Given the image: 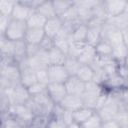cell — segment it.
<instances>
[{
    "label": "cell",
    "mask_w": 128,
    "mask_h": 128,
    "mask_svg": "<svg viewBox=\"0 0 128 128\" xmlns=\"http://www.w3.org/2000/svg\"><path fill=\"white\" fill-rule=\"evenodd\" d=\"M53 4V8H54V12L55 15L57 17L62 16L72 5H73V1H66V0H54L52 1Z\"/></svg>",
    "instance_id": "f1b7e54d"
},
{
    "label": "cell",
    "mask_w": 128,
    "mask_h": 128,
    "mask_svg": "<svg viewBox=\"0 0 128 128\" xmlns=\"http://www.w3.org/2000/svg\"><path fill=\"white\" fill-rule=\"evenodd\" d=\"M47 74L48 83H64L69 77L63 65H49L47 67Z\"/></svg>",
    "instance_id": "9c48e42d"
},
{
    "label": "cell",
    "mask_w": 128,
    "mask_h": 128,
    "mask_svg": "<svg viewBox=\"0 0 128 128\" xmlns=\"http://www.w3.org/2000/svg\"><path fill=\"white\" fill-rule=\"evenodd\" d=\"M2 123H3V113L0 112V128L2 126Z\"/></svg>",
    "instance_id": "681fc988"
},
{
    "label": "cell",
    "mask_w": 128,
    "mask_h": 128,
    "mask_svg": "<svg viewBox=\"0 0 128 128\" xmlns=\"http://www.w3.org/2000/svg\"><path fill=\"white\" fill-rule=\"evenodd\" d=\"M35 11L40 13L46 19H50V18L56 17L52 1H44V0H42V2L38 5V7L35 9Z\"/></svg>",
    "instance_id": "cb8c5ba5"
},
{
    "label": "cell",
    "mask_w": 128,
    "mask_h": 128,
    "mask_svg": "<svg viewBox=\"0 0 128 128\" xmlns=\"http://www.w3.org/2000/svg\"><path fill=\"white\" fill-rule=\"evenodd\" d=\"M62 21V23H73V22H79L78 20V14H77V8L74 4L73 1V5L62 15L59 17ZM80 23V22H79Z\"/></svg>",
    "instance_id": "f546056e"
},
{
    "label": "cell",
    "mask_w": 128,
    "mask_h": 128,
    "mask_svg": "<svg viewBox=\"0 0 128 128\" xmlns=\"http://www.w3.org/2000/svg\"><path fill=\"white\" fill-rule=\"evenodd\" d=\"M36 74V79L37 82L43 83V84H48V74H47V68L46 69H40L35 71Z\"/></svg>",
    "instance_id": "60d3db41"
},
{
    "label": "cell",
    "mask_w": 128,
    "mask_h": 128,
    "mask_svg": "<svg viewBox=\"0 0 128 128\" xmlns=\"http://www.w3.org/2000/svg\"><path fill=\"white\" fill-rule=\"evenodd\" d=\"M7 112L24 128H28L34 118V114L25 104L24 105H11Z\"/></svg>",
    "instance_id": "277c9868"
},
{
    "label": "cell",
    "mask_w": 128,
    "mask_h": 128,
    "mask_svg": "<svg viewBox=\"0 0 128 128\" xmlns=\"http://www.w3.org/2000/svg\"><path fill=\"white\" fill-rule=\"evenodd\" d=\"M120 128H128V126H120Z\"/></svg>",
    "instance_id": "f907efd6"
},
{
    "label": "cell",
    "mask_w": 128,
    "mask_h": 128,
    "mask_svg": "<svg viewBox=\"0 0 128 128\" xmlns=\"http://www.w3.org/2000/svg\"><path fill=\"white\" fill-rule=\"evenodd\" d=\"M28 128H33V127H31V126H29V127H28Z\"/></svg>",
    "instance_id": "f5cc1de1"
},
{
    "label": "cell",
    "mask_w": 128,
    "mask_h": 128,
    "mask_svg": "<svg viewBox=\"0 0 128 128\" xmlns=\"http://www.w3.org/2000/svg\"><path fill=\"white\" fill-rule=\"evenodd\" d=\"M1 128H24L23 126H21L13 117H11L8 112H4L3 113V123Z\"/></svg>",
    "instance_id": "8d00e7d4"
},
{
    "label": "cell",
    "mask_w": 128,
    "mask_h": 128,
    "mask_svg": "<svg viewBox=\"0 0 128 128\" xmlns=\"http://www.w3.org/2000/svg\"><path fill=\"white\" fill-rule=\"evenodd\" d=\"M76 76L84 83L90 82L94 78V71L89 65H81L76 73Z\"/></svg>",
    "instance_id": "83f0119b"
},
{
    "label": "cell",
    "mask_w": 128,
    "mask_h": 128,
    "mask_svg": "<svg viewBox=\"0 0 128 128\" xmlns=\"http://www.w3.org/2000/svg\"><path fill=\"white\" fill-rule=\"evenodd\" d=\"M46 91L54 104H59L61 100L67 95L64 83H48Z\"/></svg>",
    "instance_id": "8fae6325"
},
{
    "label": "cell",
    "mask_w": 128,
    "mask_h": 128,
    "mask_svg": "<svg viewBox=\"0 0 128 128\" xmlns=\"http://www.w3.org/2000/svg\"><path fill=\"white\" fill-rule=\"evenodd\" d=\"M66 126L68 124H70L71 122H73V117H72V112L70 111H67V110H64L63 114H62V117H61V120Z\"/></svg>",
    "instance_id": "ee69618b"
},
{
    "label": "cell",
    "mask_w": 128,
    "mask_h": 128,
    "mask_svg": "<svg viewBox=\"0 0 128 128\" xmlns=\"http://www.w3.org/2000/svg\"><path fill=\"white\" fill-rule=\"evenodd\" d=\"M53 46L56 47L57 49L61 50L63 53H65L67 55L68 53V48H69V44H70V40L61 36V35H56L53 39Z\"/></svg>",
    "instance_id": "1f68e13d"
},
{
    "label": "cell",
    "mask_w": 128,
    "mask_h": 128,
    "mask_svg": "<svg viewBox=\"0 0 128 128\" xmlns=\"http://www.w3.org/2000/svg\"><path fill=\"white\" fill-rule=\"evenodd\" d=\"M121 35H122L123 43H124L125 45H127V46H128V29L122 30V31H121Z\"/></svg>",
    "instance_id": "7dc6e473"
},
{
    "label": "cell",
    "mask_w": 128,
    "mask_h": 128,
    "mask_svg": "<svg viewBox=\"0 0 128 128\" xmlns=\"http://www.w3.org/2000/svg\"><path fill=\"white\" fill-rule=\"evenodd\" d=\"M46 18L43 17L40 13H38L37 11H33L30 16L28 17V19L26 20V25L27 28H40L43 29L45 23H46Z\"/></svg>",
    "instance_id": "44dd1931"
},
{
    "label": "cell",
    "mask_w": 128,
    "mask_h": 128,
    "mask_svg": "<svg viewBox=\"0 0 128 128\" xmlns=\"http://www.w3.org/2000/svg\"><path fill=\"white\" fill-rule=\"evenodd\" d=\"M18 67L20 70V83L24 87L28 88L34 83L37 82L35 70H33L28 63V59H24L20 63H18Z\"/></svg>",
    "instance_id": "8992f818"
},
{
    "label": "cell",
    "mask_w": 128,
    "mask_h": 128,
    "mask_svg": "<svg viewBox=\"0 0 128 128\" xmlns=\"http://www.w3.org/2000/svg\"><path fill=\"white\" fill-rule=\"evenodd\" d=\"M62 21L59 17H53V18H50V19H47L46 20V23L43 27V30H44V33H45V36L50 38V39H53L58 33L59 31L61 30L62 28Z\"/></svg>",
    "instance_id": "2e32d148"
},
{
    "label": "cell",
    "mask_w": 128,
    "mask_h": 128,
    "mask_svg": "<svg viewBox=\"0 0 128 128\" xmlns=\"http://www.w3.org/2000/svg\"><path fill=\"white\" fill-rule=\"evenodd\" d=\"M95 58H96V52H95L94 46L86 44L83 52L77 59L81 65H89L90 66L93 63V61L95 60Z\"/></svg>",
    "instance_id": "ffe728a7"
},
{
    "label": "cell",
    "mask_w": 128,
    "mask_h": 128,
    "mask_svg": "<svg viewBox=\"0 0 128 128\" xmlns=\"http://www.w3.org/2000/svg\"><path fill=\"white\" fill-rule=\"evenodd\" d=\"M47 128H66V125L62 121L50 117V120H49V123L47 125Z\"/></svg>",
    "instance_id": "7bdbcfd3"
},
{
    "label": "cell",
    "mask_w": 128,
    "mask_h": 128,
    "mask_svg": "<svg viewBox=\"0 0 128 128\" xmlns=\"http://www.w3.org/2000/svg\"><path fill=\"white\" fill-rule=\"evenodd\" d=\"M114 120L119 126H128V111H118Z\"/></svg>",
    "instance_id": "ab89813d"
},
{
    "label": "cell",
    "mask_w": 128,
    "mask_h": 128,
    "mask_svg": "<svg viewBox=\"0 0 128 128\" xmlns=\"http://www.w3.org/2000/svg\"><path fill=\"white\" fill-rule=\"evenodd\" d=\"M128 56V46L125 44H120L112 47V58L117 63H122L127 61Z\"/></svg>",
    "instance_id": "603a6c76"
},
{
    "label": "cell",
    "mask_w": 128,
    "mask_h": 128,
    "mask_svg": "<svg viewBox=\"0 0 128 128\" xmlns=\"http://www.w3.org/2000/svg\"><path fill=\"white\" fill-rule=\"evenodd\" d=\"M64 85H65L67 94H71V95L81 96L85 90V83L81 81L76 75L69 76L68 79L64 82Z\"/></svg>",
    "instance_id": "7c38bea8"
},
{
    "label": "cell",
    "mask_w": 128,
    "mask_h": 128,
    "mask_svg": "<svg viewBox=\"0 0 128 128\" xmlns=\"http://www.w3.org/2000/svg\"><path fill=\"white\" fill-rule=\"evenodd\" d=\"M59 105L64 110H67V111H70V112H74V111L80 109L81 107H83V102H82L81 96L67 94L61 100Z\"/></svg>",
    "instance_id": "5bb4252c"
},
{
    "label": "cell",
    "mask_w": 128,
    "mask_h": 128,
    "mask_svg": "<svg viewBox=\"0 0 128 128\" xmlns=\"http://www.w3.org/2000/svg\"><path fill=\"white\" fill-rule=\"evenodd\" d=\"M95 113L94 110L87 108V107H81L80 109L72 112V117H73V121L78 123V124H83L85 121H87L93 114Z\"/></svg>",
    "instance_id": "7402d4cb"
},
{
    "label": "cell",
    "mask_w": 128,
    "mask_h": 128,
    "mask_svg": "<svg viewBox=\"0 0 128 128\" xmlns=\"http://www.w3.org/2000/svg\"><path fill=\"white\" fill-rule=\"evenodd\" d=\"M85 93H89V94H92V95H96V96H101L102 94H104L105 92H107L104 87L94 81H90V82H87L85 83V90H84Z\"/></svg>",
    "instance_id": "4dcf8cb0"
},
{
    "label": "cell",
    "mask_w": 128,
    "mask_h": 128,
    "mask_svg": "<svg viewBox=\"0 0 128 128\" xmlns=\"http://www.w3.org/2000/svg\"><path fill=\"white\" fill-rule=\"evenodd\" d=\"M10 106H11V103H10L8 92L6 90L1 89L0 90V112L1 113L7 112Z\"/></svg>",
    "instance_id": "d590c367"
},
{
    "label": "cell",
    "mask_w": 128,
    "mask_h": 128,
    "mask_svg": "<svg viewBox=\"0 0 128 128\" xmlns=\"http://www.w3.org/2000/svg\"><path fill=\"white\" fill-rule=\"evenodd\" d=\"M20 83V70L15 62H5L0 64V88L10 90Z\"/></svg>",
    "instance_id": "6da1fadb"
},
{
    "label": "cell",
    "mask_w": 128,
    "mask_h": 128,
    "mask_svg": "<svg viewBox=\"0 0 128 128\" xmlns=\"http://www.w3.org/2000/svg\"><path fill=\"white\" fill-rule=\"evenodd\" d=\"M63 66H64L65 70L67 71V73L69 74V76H74V75H76L77 71L79 70L81 64L79 63L77 58H74V57H71V56L67 55Z\"/></svg>",
    "instance_id": "4316f807"
},
{
    "label": "cell",
    "mask_w": 128,
    "mask_h": 128,
    "mask_svg": "<svg viewBox=\"0 0 128 128\" xmlns=\"http://www.w3.org/2000/svg\"><path fill=\"white\" fill-rule=\"evenodd\" d=\"M105 22L120 31L128 29V11L122 14H119L117 16L108 17Z\"/></svg>",
    "instance_id": "ac0fdd59"
},
{
    "label": "cell",
    "mask_w": 128,
    "mask_h": 128,
    "mask_svg": "<svg viewBox=\"0 0 128 128\" xmlns=\"http://www.w3.org/2000/svg\"><path fill=\"white\" fill-rule=\"evenodd\" d=\"M66 128H82L81 127V125L80 124H78V123H76V122H71L70 124H68L67 126H66Z\"/></svg>",
    "instance_id": "c3c4849f"
},
{
    "label": "cell",
    "mask_w": 128,
    "mask_h": 128,
    "mask_svg": "<svg viewBox=\"0 0 128 128\" xmlns=\"http://www.w3.org/2000/svg\"><path fill=\"white\" fill-rule=\"evenodd\" d=\"M102 125V121L98 114L95 112L87 121H85L83 124H81L82 128H97Z\"/></svg>",
    "instance_id": "74e56055"
},
{
    "label": "cell",
    "mask_w": 128,
    "mask_h": 128,
    "mask_svg": "<svg viewBox=\"0 0 128 128\" xmlns=\"http://www.w3.org/2000/svg\"><path fill=\"white\" fill-rule=\"evenodd\" d=\"M11 105H24L30 99L28 89L21 84L16 85L10 90H7Z\"/></svg>",
    "instance_id": "ba28073f"
},
{
    "label": "cell",
    "mask_w": 128,
    "mask_h": 128,
    "mask_svg": "<svg viewBox=\"0 0 128 128\" xmlns=\"http://www.w3.org/2000/svg\"><path fill=\"white\" fill-rule=\"evenodd\" d=\"M9 19L10 18H7V17H4L1 13H0V32H3L5 31L6 27H7V24L9 22Z\"/></svg>",
    "instance_id": "f6af8a7d"
},
{
    "label": "cell",
    "mask_w": 128,
    "mask_h": 128,
    "mask_svg": "<svg viewBox=\"0 0 128 128\" xmlns=\"http://www.w3.org/2000/svg\"><path fill=\"white\" fill-rule=\"evenodd\" d=\"M25 105L31 110V112L34 114V116L35 115L50 116L55 104L50 99V97L48 96L47 91H46L45 93L30 97V99L27 101V103Z\"/></svg>",
    "instance_id": "7a4b0ae2"
},
{
    "label": "cell",
    "mask_w": 128,
    "mask_h": 128,
    "mask_svg": "<svg viewBox=\"0 0 128 128\" xmlns=\"http://www.w3.org/2000/svg\"><path fill=\"white\" fill-rule=\"evenodd\" d=\"M0 64H1V57H0Z\"/></svg>",
    "instance_id": "db71d44e"
},
{
    "label": "cell",
    "mask_w": 128,
    "mask_h": 128,
    "mask_svg": "<svg viewBox=\"0 0 128 128\" xmlns=\"http://www.w3.org/2000/svg\"><path fill=\"white\" fill-rule=\"evenodd\" d=\"M50 116L46 115H35L30 126L33 128H47V125L49 123Z\"/></svg>",
    "instance_id": "836d02e7"
},
{
    "label": "cell",
    "mask_w": 128,
    "mask_h": 128,
    "mask_svg": "<svg viewBox=\"0 0 128 128\" xmlns=\"http://www.w3.org/2000/svg\"><path fill=\"white\" fill-rule=\"evenodd\" d=\"M27 89H28V92L30 94V97H32V96H36V95L45 93L46 92V89H47V84L36 82L33 85H31L30 87H28Z\"/></svg>",
    "instance_id": "f35d334b"
},
{
    "label": "cell",
    "mask_w": 128,
    "mask_h": 128,
    "mask_svg": "<svg viewBox=\"0 0 128 128\" xmlns=\"http://www.w3.org/2000/svg\"><path fill=\"white\" fill-rule=\"evenodd\" d=\"M107 18L117 16L128 11V1L126 0H102Z\"/></svg>",
    "instance_id": "52a82bcc"
},
{
    "label": "cell",
    "mask_w": 128,
    "mask_h": 128,
    "mask_svg": "<svg viewBox=\"0 0 128 128\" xmlns=\"http://www.w3.org/2000/svg\"><path fill=\"white\" fill-rule=\"evenodd\" d=\"M96 56L98 57H112V46L103 40H100L95 46Z\"/></svg>",
    "instance_id": "484cf974"
},
{
    "label": "cell",
    "mask_w": 128,
    "mask_h": 128,
    "mask_svg": "<svg viewBox=\"0 0 128 128\" xmlns=\"http://www.w3.org/2000/svg\"><path fill=\"white\" fill-rule=\"evenodd\" d=\"M34 10H32L31 8H29L28 6H26L22 1H16L15 5L13 7L12 10V14L10 16L11 19H15V20H20V21H25L28 19V17L30 16V14L33 12Z\"/></svg>",
    "instance_id": "9a60e30c"
},
{
    "label": "cell",
    "mask_w": 128,
    "mask_h": 128,
    "mask_svg": "<svg viewBox=\"0 0 128 128\" xmlns=\"http://www.w3.org/2000/svg\"><path fill=\"white\" fill-rule=\"evenodd\" d=\"M29 66L33 70H40V69H46L49 66L48 62V55L47 51L42 50L41 48L31 57H27Z\"/></svg>",
    "instance_id": "30bf717a"
},
{
    "label": "cell",
    "mask_w": 128,
    "mask_h": 128,
    "mask_svg": "<svg viewBox=\"0 0 128 128\" xmlns=\"http://www.w3.org/2000/svg\"><path fill=\"white\" fill-rule=\"evenodd\" d=\"M87 25L79 24L71 33V42H79V43H86V36H87Z\"/></svg>",
    "instance_id": "d4e9b609"
},
{
    "label": "cell",
    "mask_w": 128,
    "mask_h": 128,
    "mask_svg": "<svg viewBox=\"0 0 128 128\" xmlns=\"http://www.w3.org/2000/svg\"><path fill=\"white\" fill-rule=\"evenodd\" d=\"M44 37H45V33H44L43 29H40V28H27L23 40H24V42L26 44L39 45Z\"/></svg>",
    "instance_id": "e0dca14e"
},
{
    "label": "cell",
    "mask_w": 128,
    "mask_h": 128,
    "mask_svg": "<svg viewBox=\"0 0 128 128\" xmlns=\"http://www.w3.org/2000/svg\"><path fill=\"white\" fill-rule=\"evenodd\" d=\"M27 30V25L25 21L9 19L7 27L4 31V35L8 41H20L24 39V35Z\"/></svg>",
    "instance_id": "3957f363"
},
{
    "label": "cell",
    "mask_w": 128,
    "mask_h": 128,
    "mask_svg": "<svg viewBox=\"0 0 128 128\" xmlns=\"http://www.w3.org/2000/svg\"><path fill=\"white\" fill-rule=\"evenodd\" d=\"M102 86L104 87V89L107 92L127 88V79L122 78L120 75H118L116 73V74H113L111 76H108L105 79Z\"/></svg>",
    "instance_id": "4fadbf2b"
},
{
    "label": "cell",
    "mask_w": 128,
    "mask_h": 128,
    "mask_svg": "<svg viewBox=\"0 0 128 128\" xmlns=\"http://www.w3.org/2000/svg\"><path fill=\"white\" fill-rule=\"evenodd\" d=\"M85 46H86V43L70 42L67 55L68 56H71V57H74V58H78L81 55V53L83 52Z\"/></svg>",
    "instance_id": "d6a6232c"
},
{
    "label": "cell",
    "mask_w": 128,
    "mask_h": 128,
    "mask_svg": "<svg viewBox=\"0 0 128 128\" xmlns=\"http://www.w3.org/2000/svg\"><path fill=\"white\" fill-rule=\"evenodd\" d=\"M102 128H120L118 123L115 120H110L102 123Z\"/></svg>",
    "instance_id": "bcb514c9"
},
{
    "label": "cell",
    "mask_w": 128,
    "mask_h": 128,
    "mask_svg": "<svg viewBox=\"0 0 128 128\" xmlns=\"http://www.w3.org/2000/svg\"><path fill=\"white\" fill-rule=\"evenodd\" d=\"M49 65H63L67 55L56 47H52L47 51Z\"/></svg>",
    "instance_id": "d6986e66"
},
{
    "label": "cell",
    "mask_w": 128,
    "mask_h": 128,
    "mask_svg": "<svg viewBox=\"0 0 128 128\" xmlns=\"http://www.w3.org/2000/svg\"><path fill=\"white\" fill-rule=\"evenodd\" d=\"M16 1H10V0H0V13L7 18H10L12 14L13 7L15 5Z\"/></svg>",
    "instance_id": "e575fe53"
},
{
    "label": "cell",
    "mask_w": 128,
    "mask_h": 128,
    "mask_svg": "<svg viewBox=\"0 0 128 128\" xmlns=\"http://www.w3.org/2000/svg\"><path fill=\"white\" fill-rule=\"evenodd\" d=\"M97 128H102V125H101V126H100V127H97Z\"/></svg>",
    "instance_id": "816d5d0a"
},
{
    "label": "cell",
    "mask_w": 128,
    "mask_h": 128,
    "mask_svg": "<svg viewBox=\"0 0 128 128\" xmlns=\"http://www.w3.org/2000/svg\"><path fill=\"white\" fill-rule=\"evenodd\" d=\"M119 111V106L117 101L115 100V98L108 92V96H107V100L106 102L103 104V106H101L97 111H95L98 116L100 117L102 123L106 122V121H110V120H114L117 112Z\"/></svg>",
    "instance_id": "5b68a950"
},
{
    "label": "cell",
    "mask_w": 128,
    "mask_h": 128,
    "mask_svg": "<svg viewBox=\"0 0 128 128\" xmlns=\"http://www.w3.org/2000/svg\"><path fill=\"white\" fill-rule=\"evenodd\" d=\"M39 46H40V48H41L42 50L48 51V50H50L52 47H54V46H53V40L45 36V37L43 38V40L41 41V43L39 44Z\"/></svg>",
    "instance_id": "b9f144b4"
}]
</instances>
